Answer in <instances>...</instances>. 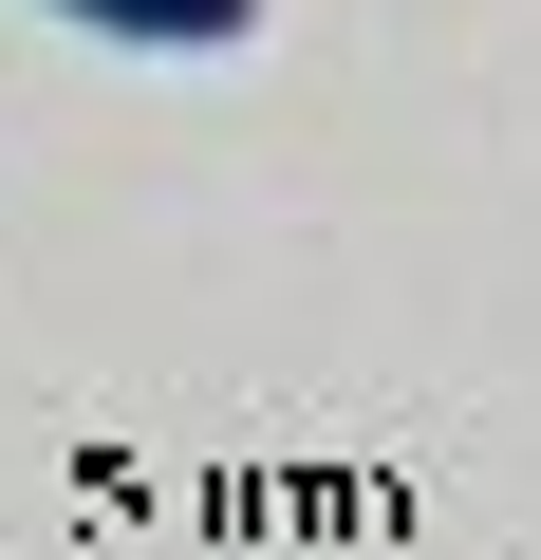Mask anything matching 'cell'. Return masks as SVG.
<instances>
[{"label":"cell","instance_id":"cell-1","mask_svg":"<svg viewBox=\"0 0 541 560\" xmlns=\"http://www.w3.org/2000/svg\"><path fill=\"white\" fill-rule=\"evenodd\" d=\"M38 20H75V38H131V57H224L261 0H38Z\"/></svg>","mask_w":541,"mask_h":560}]
</instances>
